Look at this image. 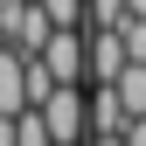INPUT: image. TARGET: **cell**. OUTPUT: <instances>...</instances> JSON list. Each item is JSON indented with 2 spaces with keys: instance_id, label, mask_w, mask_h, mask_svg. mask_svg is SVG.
Wrapping results in <instances>:
<instances>
[{
  "instance_id": "cell-1",
  "label": "cell",
  "mask_w": 146,
  "mask_h": 146,
  "mask_svg": "<svg viewBox=\"0 0 146 146\" xmlns=\"http://www.w3.org/2000/svg\"><path fill=\"white\" fill-rule=\"evenodd\" d=\"M35 111H42V125H49L56 146H84L90 139V98H84V84H49V98Z\"/></svg>"
},
{
  "instance_id": "cell-2",
  "label": "cell",
  "mask_w": 146,
  "mask_h": 146,
  "mask_svg": "<svg viewBox=\"0 0 146 146\" xmlns=\"http://www.w3.org/2000/svg\"><path fill=\"white\" fill-rule=\"evenodd\" d=\"M35 56H42V70L56 84H90V70H84V28H49V42Z\"/></svg>"
},
{
  "instance_id": "cell-3",
  "label": "cell",
  "mask_w": 146,
  "mask_h": 146,
  "mask_svg": "<svg viewBox=\"0 0 146 146\" xmlns=\"http://www.w3.org/2000/svg\"><path fill=\"white\" fill-rule=\"evenodd\" d=\"M84 70H90V84H111L118 70H125V42H118V28H84Z\"/></svg>"
},
{
  "instance_id": "cell-4",
  "label": "cell",
  "mask_w": 146,
  "mask_h": 146,
  "mask_svg": "<svg viewBox=\"0 0 146 146\" xmlns=\"http://www.w3.org/2000/svg\"><path fill=\"white\" fill-rule=\"evenodd\" d=\"M49 28H56V21L42 14V0H14V21H7V42L21 49V56H35V49L49 42Z\"/></svg>"
},
{
  "instance_id": "cell-5",
  "label": "cell",
  "mask_w": 146,
  "mask_h": 146,
  "mask_svg": "<svg viewBox=\"0 0 146 146\" xmlns=\"http://www.w3.org/2000/svg\"><path fill=\"white\" fill-rule=\"evenodd\" d=\"M21 104H28V56H21L14 42H0V111L14 118Z\"/></svg>"
},
{
  "instance_id": "cell-6",
  "label": "cell",
  "mask_w": 146,
  "mask_h": 146,
  "mask_svg": "<svg viewBox=\"0 0 146 146\" xmlns=\"http://www.w3.org/2000/svg\"><path fill=\"white\" fill-rule=\"evenodd\" d=\"M118 125H125L118 90H111V84H90V132H118Z\"/></svg>"
},
{
  "instance_id": "cell-7",
  "label": "cell",
  "mask_w": 146,
  "mask_h": 146,
  "mask_svg": "<svg viewBox=\"0 0 146 146\" xmlns=\"http://www.w3.org/2000/svg\"><path fill=\"white\" fill-rule=\"evenodd\" d=\"M111 90H118L125 118H139V111H146V63H125L118 77H111Z\"/></svg>"
},
{
  "instance_id": "cell-8",
  "label": "cell",
  "mask_w": 146,
  "mask_h": 146,
  "mask_svg": "<svg viewBox=\"0 0 146 146\" xmlns=\"http://www.w3.org/2000/svg\"><path fill=\"white\" fill-rule=\"evenodd\" d=\"M14 146H56V139H49V125H42V111H35V104H21V111H14Z\"/></svg>"
},
{
  "instance_id": "cell-9",
  "label": "cell",
  "mask_w": 146,
  "mask_h": 146,
  "mask_svg": "<svg viewBox=\"0 0 146 146\" xmlns=\"http://www.w3.org/2000/svg\"><path fill=\"white\" fill-rule=\"evenodd\" d=\"M118 42H125V63H146V14H125V21H118Z\"/></svg>"
},
{
  "instance_id": "cell-10",
  "label": "cell",
  "mask_w": 146,
  "mask_h": 146,
  "mask_svg": "<svg viewBox=\"0 0 146 146\" xmlns=\"http://www.w3.org/2000/svg\"><path fill=\"white\" fill-rule=\"evenodd\" d=\"M125 21V0H84V28H118Z\"/></svg>"
},
{
  "instance_id": "cell-11",
  "label": "cell",
  "mask_w": 146,
  "mask_h": 146,
  "mask_svg": "<svg viewBox=\"0 0 146 146\" xmlns=\"http://www.w3.org/2000/svg\"><path fill=\"white\" fill-rule=\"evenodd\" d=\"M42 14L56 28H84V0H42Z\"/></svg>"
},
{
  "instance_id": "cell-12",
  "label": "cell",
  "mask_w": 146,
  "mask_h": 146,
  "mask_svg": "<svg viewBox=\"0 0 146 146\" xmlns=\"http://www.w3.org/2000/svg\"><path fill=\"white\" fill-rule=\"evenodd\" d=\"M84 146H125V139H118V132H90Z\"/></svg>"
},
{
  "instance_id": "cell-13",
  "label": "cell",
  "mask_w": 146,
  "mask_h": 146,
  "mask_svg": "<svg viewBox=\"0 0 146 146\" xmlns=\"http://www.w3.org/2000/svg\"><path fill=\"white\" fill-rule=\"evenodd\" d=\"M7 21H14V0H0V42H7Z\"/></svg>"
},
{
  "instance_id": "cell-14",
  "label": "cell",
  "mask_w": 146,
  "mask_h": 146,
  "mask_svg": "<svg viewBox=\"0 0 146 146\" xmlns=\"http://www.w3.org/2000/svg\"><path fill=\"white\" fill-rule=\"evenodd\" d=\"M0 146H14V118L7 111H0Z\"/></svg>"
}]
</instances>
